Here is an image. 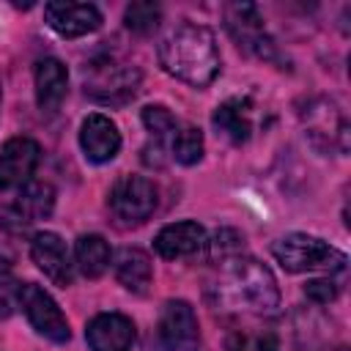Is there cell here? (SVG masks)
<instances>
[{
	"label": "cell",
	"mask_w": 351,
	"mask_h": 351,
	"mask_svg": "<svg viewBox=\"0 0 351 351\" xmlns=\"http://www.w3.org/2000/svg\"><path fill=\"white\" fill-rule=\"evenodd\" d=\"M159 63L162 69L192 85V88H206L208 82H214V77L219 74V49L214 41V33L203 25H178L176 30H170L162 44H159Z\"/></svg>",
	"instance_id": "obj_1"
},
{
	"label": "cell",
	"mask_w": 351,
	"mask_h": 351,
	"mask_svg": "<svg viewBox=\"0 0 351 351\" xmlns=\"http://www.w3.org/2000/svg\"><path fill=\"white\" fill-rule=\"evenodd\" d=\"M225 271L217 282V296L225 307L247 313H274L280 304V288L269 266L255 258L236 255L225 261Z\"/></svg>",
	"instance_id": "obj_2"
},
{
	"label": "cell",
	"mask_w": 351,
	"mask_h": 351,
	"mask_svg": "<svg viewBox=\"0 0 351 351\" xmlns=\"http://www.w3.org/2000/svg\"><path fill=\"white\" fill-rule=\"evenodd\" d=\"M277 263L285 271H343L348 258L329 241L307 233H288L271 247Z\"/></svg>",
	"instance_id": "obj_3"
},
{
	"label": "cell",
	"mask_w": 351,
	"mask_h": 351,
	"mask_svg": "<svg viewBox=\"0 0 351 351\" xmlns=\"http://www.w3.org/2000/svg\"><path fill=\"white\" fill-rule=\"evenodd\" d=\"M140 88V71L115 58L93 60L85 71V93L101 104H123Z\"/></svg>",
	"instance_id": "obj_4"
},
{
	"label": "cell",
	"mask_w": 351,
	"mask_h": 351,
	"mask_svg": "<svg viewBox=\"0 0 351 351\" xmlns=\"http://www.w3.org/2000/svg\"><path fill=\"white\" fill-rule=\"evenodd\" d=\"M156 208V186L145 176H121L110 189V211L121 225H140Z\"/></svg>",
	"instance_id": "obj_5"
},
{
	"label": "cell",
	"mask_w": 351,
	"mask_h": 351,
	"mask_svg": "<svg viewBox=\"0 0 351 351\" xmlns=\"http://www.w3.org/2000/svg\"><path fill=\"white\" fill-rule=\"evenodd\" d=\"M19 304L38 335H44L52 343H69V337H71L69 321L60 313L58 302L41 285H36V282L19 285Z\"/></svg>",
	"instance_id": "obj_6"
},
{
	"label": "cell",
	"mask_w": 351,
	"mask_h": 351,
	"mask_svg": "<svg viewBox=\"0 0 351 351\" xmlns=\"http://www.w3.org/2000/svg\"><path fill=\"white\" fill-rule=\"evenodd\" d=\"M159 343L165 351H200V326L184 299H170L159 315Z\"/></svg>",
	"instance_id": "obj_7"
},
{
	"label": "cell",
	"mask_w": 351,
	"mask_h": 351,
	"mask_svg": "<svg viewBox=\"0 0 351 351\" xmlns=\"http://www.w3.org/2000/svg\"><path fill=\"white\" fill-rule=\"evenodd\" d=\"M225 27L233 41L258 58H271L274 44L263 30V19L252 3H230L225 8Z\"/></svg>",
	"instance_id": "obj_8"
},
{
	"label": "cell",
	"mask_w": 351,
	"mask_h": 351,
	"mask_svg": "<svg viewBox=\"0 0 351 351\" xmlns=\"http://www.w3.org/2000/svg\"><path fill=\"white\" fill-rule=\"evenodd\" d=\"M41 148L30 137H11L0 148V192L22 189L36 173Z\"/></svg>",
	"instance_id": "obj_9"
},
{
	"label": "cell",
	"mask_w": 351,
	"mask_h": 351,
	"mask_svg": "<svg viewBox=\"0 0 351 351\" xmlns=\"http://www.w3.org/2000/svg\"><path fill=\"white\" fill-rule=\"evenodd\" d=\"M44 16H47V25L63 38H80L101 27V11L90 3L55 0L44 5Z\"/></svg>",
	"instance_id": "obj_10"
},
{
	"label": "cell",
	"mask_w": 351,
	"mask_h": 351,
	"mask_svg": "<svg viewBox=\"0 0 351 351\" xmlns=\"http://www.w3.org/2000/svg\"><path fill=\"white\" fill-rule=\"evenodd\" d=\"M30 258L33 263L55 282V285H71L74 280V263H71V255H69V247L66 241L52 233V230H41L33 236L30 241Z\"/></svg>",
	"instance_id": "obj_11"
},
{
	"label": "cell",
	"mask_w": 351,
	"mask_h": 351,
	"mask_svg": "<svg viewBox=\"0 0 351 351\" xmlns=\"http://www.w3.org/2000/svg\"><path fill=\"white\" fill-rule=\"evenodd\" d=\"M90 351H129L134 343V324L121 313H99L85 329Z\"/></svg>",
	"instance_id": "obj_12"
},
{
	"label": "cell",
	"mask_w": 351,
	"mask_h": 351,
	"mask_svg": "<svg viewBox=\"0 0 351 351\" xmlns=\"http://www.w3.org/2000/svg\"><path fill=\"white\" fill-rule=\"evenodd\" d=\"M80 145L90 162L101 165V162L115 159V154L121 151V132L107 115L93 112L80 126Z\"/></svg>",
	"instance_id": "obj_13"
},
{
	"label": "cell",
	"mask_w": 351,
	"mask_h": 351,
	"mask_svg": "<svg viewBox=\"0 0 351 351\" xmlns=\"http://www.w3.org/2000/svg\"><path fill=\"white\" fill-rule=\"evenodd\" d=\"M206 244V230L203 225L192 222V219H184V222H173V225H165L156 239H154V250L167 258V261H178V258H189L195 252H200Z\"/></svg>",
	"instance_id": "obj_14"
},
{
	"label": "cell",
	"mask_w": 351,
	"mask_h": 351,
	"mask_svg": "<svg viewBox=\"0 0 351 351\" xmlns=\"http://www.w3.org/2000/svg\"><path fill=\"white\" fill-rule=\"evenodd\" d=\"M143 126L151 134V143L143 148V162L154 165V167H162L165 165V151L170 148V140L178 129V121L167 107L148 104V107H143Z\"/></svg>",
	"instance_id": "obj_15"
},
{
	"label": "cell",
	"mask_w": 351,
	"mask_h": 351,
	"mask_svg": "<svg viewBox=\"0 0 351 351\" xmlns=\"http://www.w3.org/2000/svg\"><path fill=\"white\" fill-rule=\"evenodd\" d=\"M69 90V71L58 58H44L36 63V101L41 112H55Z\"/></svg>",
	"instance_id": "obj_16"
},
{
	"label": "cell",
	"mask_w": 351,
	"mask_h": 351,
	"mask_svg": "<svg viewBox=\"0 0 351 351\" xmlns=\"http://www.w3.org/2000/svg\"><path fill=\"white\" fill-rule=\"evenodd\" d=\"M214 126L236 145L247 143L250 140V132H252V101L247 96H236V99H228L222 101L217 110H214Z\"/></svg>",
	"instance_id": "obj_17"
},
{
	"label": "cell",
	"mask_w": 351,
	"mask_h": 351,
	"mask_svg": "<svg viewBox=\"0 0 351 351\" xmlns=\"http://www.w3.org/2000/svg\"><path fill=\"white\" fill-rule=\"evenodd\" d=\"M52 206H55V189L44 181H27L19 195L14 197V217L22 222V225H30L36 219H44L52 214Z\"/></svg>",
	"instance_id": "obj_18"
},
{
	"label": "cell",
	"mask_w": 351,
	"mask_h": 351,
	"mask_svg": "<svg viewBox=\"0 0 351 351\" xmlns=\"http://www.w3.org/2000/svg\"><path fill=\"white\" fill-rule=\"evenodd\" d=\"M151 274H154L151 258H148L143 250L126 247V250L118 252V258H115V277H118V282H121L126 291H132V293H145V288L151 285Z\"/></svg>",
	"instance_id": "obj_19"
},
{
	"label": "cell",
	"mask_w": 351,
	"mask_h": 351,
	"mask_svg": "<svg viewBox=\"0 0 351 351\" xmlns=\"http://www.w3.org/2000/svg\"><path fill=\"white\" fill-rule=\"evenodd\" d=\"M74 266L88 277V280H96L107 271L110 266V244L99 236V233H85L77 239V247H74Z\"/></svg>",
	"instance_id": "obj_20"
},
{
	"label": "cell",
	"mask_w": 351,
	"mask_h": 351,
	"mask_svg": "<svg viewBox=\"0 0 351 351\" xmlns=\"http://www.w3.org/2000/svg\"><path fill=\"white\" fill-rule=\"evenodd\" d=\"M170 154L181 165H197L203 159V132L197 126H178L170 140Z\"/></svg>",
	"instance_id": "obj_21"
},
{
	"label": "cell",
	"mask_w": 351,
	"mask_h": 351,
	"mask_svg": "<svg viewBox=\"0 0 351 351\" xmlns=\"http://www.w3.org/2000/svg\"><path fill=\"white\" fill-rule=\"evenodd\" d=\"M123 22H126L129 30H134L140 36L154 33L162 22V8L156 3H132V5H126Z\"/></svg>",
	"instance_id": "obj_22"
},
{
	"label": "cell",
	"mask_w": 351,
	"mask_h": 351,
	"mask_svg": "<svg viewBox=\"0 0 351 351\" xmlns=\"http://www.w3.org/2000/svg\"><path fill=\"white\" fill-rule=\"evenodd\" d=\"M203 247H208V258H211V261L225 263V261L236 258V255L244 250V239H241L236 230L222 228V230H217V233H214V239H211V241H206Z\"/></svg>",
	"instance_id": "obj_23"
},
{
	"label": "cell",
	"mask_w": 351,
	"mask_h": 351,
	"mask_svg": "<svg viewBox=\"0 0 351 351\" xmlns=\"http://www.w3.org/2000/svg\"><path fill=\"white\" fill-rule=\"evenodd\" d=\"M228 351H277V340L271 335L239 332L228 340Z\"/></svg>",
	"instance_id": "obj_24"
},
{
	"label": "cell",
	"mask_w": 351,
	"mask_h": 351,
	"mask_svg": "<svg viewBox=\"0 0 351 351\" xmlns=\"http://www.w3.org/2000/svg\"><path fill=\"white\" fill-rule=\"evenodd\" d=\"M304 293H307V299H313L318 304H329L332 299H337V282H332L329 277L326 280L318 277V280H310L304 285Z\"/></svg>",
	"instance_id": "obj_25"
}]
</instances>
